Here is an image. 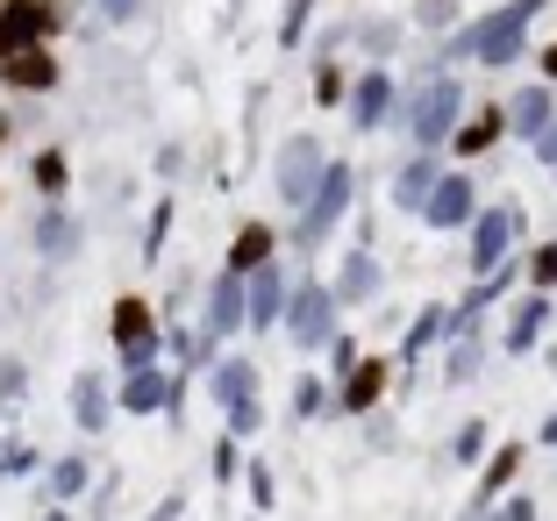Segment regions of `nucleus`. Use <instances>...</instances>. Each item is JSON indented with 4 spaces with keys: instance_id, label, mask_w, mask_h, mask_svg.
Masks as SVG:
<instances>
[{
    "instance_id": "8",
    "label": "nucleus",
    "mask_w": 557,
    "mask_h": 521,
    "mask_svg": "<svg viewBox=\"0 0 557 521\" xmlns=\"http://www.w3.org/2000/svg\"><path fill=\"white\" fill-rule=\"evenodd\" d=\"M479 179H472V164H443V179H436V194H429V208L414 214V222L429 228V236H465V228L479 222Z\"/></svg>"
},
{
    "instance_id": "2",
    "label": "nucleus",
    "mask_w": 557,
    "mask_h": 521,
    "mask_svg": "<svg viewBox=\"0 0 557 521\" xmlns=\"http://www.w3.org/2000/svg\"><path fill=\"white\" fill-rule=\"evenodd\" d=\"M543 15V0H515V8H493V15H479V22H465L450 44H443V65H515L522 58V44H529V22ZM436 65V72H443Z\"/></svg>"
},
{
    "instance_id": "16",
    "label": "nucleus",
    "mask_w": 557,
    "mask_h": 521,
    "mask_svg": "<svg viewBox=\"0 0 557 521\" xmlns=\"http://www.w3.org/2000/svg\"><path fill=\"white\" fill-rule=\"evenodd\" d=\"M329 286H336V308H379L386 300V264H379V250L350 244L336 258V272H329Z\"/></svg>"
},
{
    "instance_id": "44",
    "label": "nucleus",
    "mask_w": 557,
    "mask_h": 521,
    "mask_svg": "<svg viewBox=\"0 0 557 521\" xmlns=\"http://www.w3.org/2000/svg\"><path fill=\"white\" fill-rule=\"evenodd\" d=\"M144 521H186V493H180V486H172V493H164V500H158V507H150V514H144Z\"/></svg>"
},
{
    "instance_id": "17",
    "label": "nucleus",
    "mask_w": 557,
    "mask_h": 521,
    "mask_svg": "<svg viewBox=\"0 0 557 521\" xmlns=\"http://www.w3.org/2000/svg\"><path fill=\"white\" fill-rule=\"evenodd\" d=\"M50 29H58V8H50V0H0V58L44 50Z\"/></svg>"
},
{
    "instance_id": "14",
    "label": "nucleus",
    "mask_w": 557,
    "mask_h": 521,
    "mask_svg": "<svg viewBox=\"0 0 557 521\" xmlns=\"http://www.w3.org/2000/svg\"><path fill=\"white\" fill-rule=\"evenodd\" d=\"M344 114H350V129H358V136L394 129V114H400V86H394V72H386V65H372L364 79H350Z\"/></svg>"
},
{
    "instance_id": "3",
    "label": "nucleus",
    "mask_w": 557,
    "mask_h": 521,
    "mask_svg": "<svg viewBox=\"0 0 557 521\" xmlns=\"http://www.w3.org/2000/svg\"><path fill=\"white\" fill-rule=\"evenodd\" d=\"M465 122V86L450 72H429L422 94H400V114H394V136H408L414 150H450V129Z\"/></svg>"
},
{
    "instance_id": "49",
    "label": "nucleus",
    "mask_w": 557,
    "mask_h": 521,
    "mask_svg": "<svg viewBox=\"0 0 557 521\" xmlns=\"http://www.w3.org/2000/svg\"><path fill=\"white\" fill-rule=\"evenodd\" d=\"M543 86H557V44L543 50Z\"/></svg>"
},
{
    "instance_id": "32",
    "label": "nucleus",
    "mask_w": 557,
    "mask_h": 521,
    "mask_svg": "<svg viewBox=\"0 0 557 521\" xmlns=\"http://www.w3.org/2000/svg\"><path fill=\"white\" fill-rule=\"evenodd\" d=\"M322 358H329V386H344V379L364 364V336H358V328H336V343H329Z\"/></svg>"
},
{
    "instance_id": "37",
    "label": "nucleus",
    "mask_w": 557,
    "mask_h": 521,
    "mask_svg": "<svg viewBox=\"0 0 557 521\" xmlns=\"http://www.w3.org/2000/svg\"><path fill=\"white\" fill-rule=\"evenodd\" d=\"M208 479H214V486H236V479H244V443H236V436H214Z\"/></svg>"
},
{
    "instance_id": "50",
    "label": "nucleus",
    "mask_w": 557,
    "mask_h": 521,
    "mask_svg": "<svg viewBox=\"0 0 557 521\" xmlns=\"http://www.w3.org/2000/svg\"><path fill=\"white\" fill-rule=\"evenodd\" d=\"M550 179H557V164H550Z\"/></svg>"
},
{
    "instance_id": "45",
    "label": "nucleus",
    "mask_w": 557,
    "mask_h": 521,
    "mask_svg": "<svg viewBox=\"0 0 557 521\" xmlns=\"http://www.w3.org/2000/svg\"><path fill=\"white\" fill-rule=\"evenodd\" d=\"M180 172H186V144H164L158 150V179H180Z\"/></svg>"
},
{
    "instance_id": "40",
    "label": "nucleus",
    "mask_w": 557,
    "mask_h": 521,
    "mask_svg": "<svg viewBox=\"0 0 557 521\" xmlns=\"http://www.w3.org/2000/svg\"><path fill=\"white\" fill-rule=\"evenodd\" d=\"M22 393H29V364L15 350H0V400H22Z\"/></svg>"
},
{
    "instance_id": "22",
    "label": "nucleus",
    "mask_w": 557,
    "mask_h": 521,
    "mask_svg": "<svg viewBox=\"0 0 557 521\" xmlns=\"http://www.w3.org/2000/svg\"><path fill=\"white\" fill-rule=\"evenodd\" d=\"M443 336H450V300H422V308L408 314V328H400V343H394V364L400 372L422 364L429 350H443Z\"/></svg>"
},
{
    "instance_id": "42",
    "label": "nucleus",
    "mask_w": 557,
    "mask_h": 521,
    "mask_svg": "<svg viewBox=\"0 0 557 521\" xmlns=\"http://www.w3.org/2000/svg\"><path fill=\"white\" fill-rule=\"evenodd\" d=\"M486 521H536V493H508V500H493Z\"/></svg>"
},
{
    "instance_id": "11",
    "label": "nucleus",
    "mask_w": 557,
    "mask_h": 521,
    "mask_svg": "<svg viewBox=\"0 0 557 521\" xmlns=\"http://www.w3.org/2000/svg\"><path fill=\"white\" fill-rule=\"evenodd\" d=\"M244 328H250V286L236 272H214L208 294H200V336H208L214 350H230Z\"/></svg>"
},
{
    "instance_id": "43",
    "label": "nucleus",
    "mask_w": 557,
    "mask_h": 521,
    "mask_svg": "<svg viewBox=\"0 0 557 521\" xmlns=\"http://www.w3.org/2000/svg\"><path fill=\"white\" fill-rule=\"evenodd\" d=\"M308 8H314V0H294V8H286V22H278V44H300V29H308Z\"/></svg>"
},
{
    "instance_id": "51",
    "label": "nucleus",
    "mask_w": 557,
    "mask_h": 521,
    "mask_svg": "<svg viewBox=\"0 0 557 521\" xmlns=\"http://www.w3.org/2000/svg\"><path fill=\"white\" fill-rule=\"evenodd\" d=\"M250 521H264V514H250Z\"/></svg>"
},
{
    "instance_id": "12",
    "label": "nucleus",
    "mask_w": 557,
    "mask_h": 521,
    "mask_svg": "<svg viewBox=\"0 0 557 521\" xmlns=\"http://www.w3.org/2000/svg\"><path fill=\"white\" fill-rule=\"evenodd\" d=\"M29 250L44 258V272H65V264L86 250V222L65 208V200H44L36 222H29Z\"/></svg>"
},
{
    "instance_id": "6",
    "label": "nucleus",
    "mask_w": 557,
    "mask_h": 521,
    "mask_svg": "<svg viewBox=\"0 0 557 521\" xmlns=\"http://www.w3.org/2000/svg\"><path fill=\"white\" fill-rule=\"evenodd\" d=\"M336 286H329L322 272H314V264H300V286H294V300H286V343H294L300 358H322L329 343H336Z\"/></svg>"
},
{
    "instance_id": "24",
    "label": "nucleus",
    "mask_w": 557,
    "mask_h": 521,
    "mask_svg": "<svg viewBox=\"0 0 557 521\" xmlns=\"http://www.w3.org/2000/svg\"><path fill=\"white\" fill-rule=\"evenodd\" d=\"M500 108H508V136H515V144H536V136L557 122V86H543V79L536 86H515Z\"/></svg>"
},
{
    "instance_id": "28",
    "label": "nucleus",
    "mask_w": 557,
    "mask_h": 521,
    "mask_svg": "<svg viewBox=\"0 0 557 521\" xmlns=\"http://www.w3.org/2000/svg\"><path fill=\"white\" fill-rule=\"evenodd\" d=\"M214 358H222V350L200 336V322H164V364H172V372H194L200 379Z\"/></svg>"
},
{
    "instance_id": "31",
    "label": "nucleus",
    "mask_w": 557,
    "mask_h": 521,
    "mask_svg": "<svg viewBox=\"0 0 557 521\" xmlns=\"http://www.w3.org/2000/svg\"><path fill=\"white\" fill-rule=\"evenodd\" d=\"M486 450H493V422L465 414V422L450 429V464H458V472H479V464H486Z\"/></svg>"
},
{
    "instance_id": "25",
    "label": "nucleus",
    "mask_w": 557,
    "mask_h": 521,
    "mask_svg": "<svg viewBox=\"0 0 557 521\" xmlns=\"http://www.w3.org/2000/svg\"><path fill=\"white\" fill-rule=\"evenodd\" d=\"M522 464H529V443H493L486 450V464H479V486H472V507H493L500 493H515V479H522Z\"/></svg>"
},
{
    "instance_id": "38",
    "label": "nucleus",
    "mask_w": 557,
    "mask_h": 521,
    "mask_svg": "<svg viewBox=\"0 0 557 521\" xmlns=\"http://www.w3.org/2000/svg\"><path fill=\"white\" fill-rule=\"evenodd\" d=\"M258 429H264V393H258V400H236V408H222V436L250 443Z\"/></svg>"
},
{
    "instance_id": "47",
    "label": "nucleus",
    "mask_w": 557,
    "mask_h": 521,
    "mask_svg": "<svg viewBox=\"0 0 557 521\" xmlns=\"http://www.w3.org/2000/svg\"><path fill=\"white\" fill-rule=\"evenodd\" d=\"M136 8H144V0H100V15H108V22H129Z\"/></svg>"
},
{
    "instance_id": "5",
    "label": "nucleus",
    "mask_w": 557,
    "mask_h": 521,
    "mask_svg": "<svg viewBox=\"0 0 557 521\" xmlns=\"http://www.w3.org/2000/svg\"><path fill=\"white\" fill-rule=\"evenodd\" d=\"M522 236H529V208L522 200H486L479 208V222L465 228V278H479V272H493V264H508V258H522Z\"/></svg>"
},
{
    "instance_id": "20",
    "label": "nucleus",
    "mask_w": 557,
    "mask_h": 521,
    "mask_svg": "<svg viewBox=\"0 0 557 521\" xmlns=\"http://www.w3.org/2000/svg\"><path fill=\"white\" fill-rule=\"evenodd\" d=\"M258 386H264V372H258V358H244V350H222V358L200 372V393H208L214 408H236V400H258Z\"/></svg>"
},
{
    "instance_id": "7",
    "label": "nucleus",
    "mask_w": 557,
    "mask_h": 521,
    "mask_svg": "<svg viewBox=\"0 0 557 521\" xmlns=\"http://www.w3.org/2000/svg\"><path fill=\"white\" fill-rule=\"evenodd\" d=\"M322 172H329V144L322 136H308V129H294V136H278V158H272V200L286 214H300L314 200V186H322Z\"/></svg>"
},
{
    "instance_id": "30",
    "label": "nucleus",
    "mask_w": 557,
    "mask_h": 521,
    "mask_svg": "<svg viewBox=\"0 0 557 521\" xmlns=\"http://www.w3.org/2000/svg\"><path fill=\"white\" fill-rule=\"evenodd\" d=\"M29 186L44 200H65L72 194V158L58 144H44V150H29Z\"/></svg>"
},
{
    "instance_id": "52",
    "label": "nucleus",
    "mask_w": 557,
    "mask_h": 521,
    "mask_svg": "<svg viewBox=\"0 0 557 521\" xmlns=\"http://www.w3.org/2000/svg\"><path fill=\"white\" fill-rule=\"evenodd\" d=\"M0 208H8V200H0Z\"/></svg>"
},
{
    "instance_id": "21",
    "label": "nucleus",
    "mask_w": 557,
    "mask_h": 521,
    "mask_svg": "<svg viewBox=\"0 0 557 521\" xmlns=\"http://www.w3.org/2000/svg\"><path fill=\"white\" fill-rule=\"evenodd\" d=\"M65 408H72V429H79L86 443L108 436V422H115V386H108V372H79L65 393Z\"/></svg>"
},
{
    "instance_id": "39",
    "label": "nucleus",
    "mask_w": 557,
    "mask_h": 521,
    "mask_svg": "<svg viewBox=\"0 0 557 521\" xmlns=\"http://www.w3.org/2000/svg\"><path fill=\"white\" fill-rule=\"evenodd\" d=\"M36 464H44V450H36V443L0 436V479H22V472H36Z\"/></svg>"
},
{
    "instance_id": "41",
    "label": "nucleus",
    "mask_w": 557,
    "mask_h": 521,
    "mask_svg": "<svg viewBox=\"0 0 557 521\" xmlns=\"http://www.w3.org/2000/svg\"><path fill=\"white\" fill-rule=\"evenodd\" d=\"M115 493H122V479H115V472L94 479V493H86V500H94V507H86V521H115Z\"/></svg>"
},
{
    "instance_id": "10",
    "label": "nucleus",
    "mask_w": 557,
    "mask_h": 521,
    "mask_svg": "<svg viewBox=\"0 0 557 521\" xmlns=\"http://www.w3.org/2000/svg\"><path fill=\"white\" fill-rule=\"evenodd\" d=\"M550 322H557V294H529L522 286V294L508 300V314H500V328H493V350H500V358H536Z\"/></svg>"
},
{
    "instance_id": "34",
    "label": "nucleus",
    "mask_w": 557,
    "mask_h": 521,
    "mask_svg": "<svg viewBox=\"0 0 557 521\" xmlns=\"http://www.w3.org/2000/svg\"><path fill=\"white\" fill-rule=\"evenodd\" d=\"M344 100H350V79H344V65H336V58L322 50V65H314V108H322V114H336Z\"/></svg>"
},
{
    "instance_id": "18",
    "label": "nucleus",
    "mask_w": 557,
    "mask_h": 521,
    "mask_svg": "<svg viewBox=\"0 0 557 521\" xmlns=\"http://www.w3.org/2000/svg\"><path fill=\"white\" fill-rule=\"evenodd\" d=\"M278 250H286L278 222H272V214H250V222L230 236V250H222V272L250 278V272H264V264H278Z\"/></svg>"
},
{
    "instance_id": "48",
    "label": "nucleus",
    "mask_w": 557,
    "mask_h": 521,
    "mask_svg": "<svg viewBox=\"0 0 557 521\" xmlns=\"http://www.w3.org/2000/svg\"><path fill=\"white\" fill-rule=\"evenodd\" d=\"M536 443H543V450H557V408H550V414H543V429H536Z\"/></svg>"
},
{
    "instance_id": "9",
    "label": "nucleus",
    "mask_w": 557,
    "mask_h": 521,
    "mask_svg": "<svg viewBox=\"0 0 557 521\" xmlns=\"http://www.w3.org/2000/svg\"><path fill=\"white\" fill-rule=\"evenodd\" d=\"M394 379H400L394 350H364V364L336 386V400H329V422H364V414H379L386 393H394Z\"/></svg>"
},
{
    "instance_id": "23",
    "label": "nucleus",
    "mask_w": 557,
    "mask_h": 521,
    "mask_svg": "<svg viewBox=\"0 0 557 521\" xmlns=\"http://www.w3.org/2000/svg\"><path fill=\"white\" fill-rule=\"evenodd\" d=\"M493 144H508V108L500 100H479V108H465L458 129H450V158H493Z\"/></svg>"
},
{
    "instance_id": "46",
    "label": "nucleus",
    "mask_w": 557,
    "mask_h": 521,
    "mask_svg": "<svg viewBox=\"0 0 557 521\" xmlns=\"http://www.w3.org/2000/svg\"><path fill=\"white\" fill-rule=\"evenodd\" d=\"M529 150H536V164H543V172H550V164H557V122H550V129H543V136H536V144H529Z\"/></svg>"
},
{
    "instance_id": "36",
    "label": "nucleus",
    "mask_w": 557,
    "mask_h": 521,
    "mask_svg": "<svg viewBox=\"0 0 557 521\" xmlns=\"http://www.w3.org/2000/svg\"><path fill=\"white\" fill-rule=\"evenodd\" d=\"M244 493H250V514H272V507H278V472L264 464V457L244 464Z\"/></svg>"
},
{
    "instance_id": "1",
    "label": "nucleus",
    "mask_w": 557,
    "mask_h": 521,
    "mask_svg": "<svg viewBox=\"0 0 557 521\" xmlns=\"http://www.w3.org/2000/svg\"><path fill=\"white\" fill-rule=\"evenodd\" d=\"M350 208H358V158H329L314 200L300 214H286V222H278V236H286V250H294L300 264H314L329 244H336V228L350 222Z\"/></svg>"
},
{
    "instance_id": "13",
    "label": "nucleus",
    "mask_w": 557,
    "mask_h": 521,
    "mask_svg": "<svg viewBox=\"0 0 557 521\" xmlns=\"http://www.w3.org/2000/svg\"><path fill=\"white\" fill-rule=\"evenodd\" d=\"M250 286V328L244 336H278V322H286V300H294V286H300V264H264V272H250L244 278Z\"/></svg>"
},
{
    "instance_id": "15",
    "label": "nucleus",
    "mask_w": 557,
    "mask_h": 521,
    "mask_svg": "<svg viewBox=\"0 0 557 521\" xmlns=\"http://www.w3.org/2000/svg\"><path fill=\"white\" fill-rule=\"evenodd\" d=\"M436 179H443L436 150H408V158H394V172H386V208H394V214H422L429 194H436Z\"/></svg>"
},
{
    "instance_id": "26",
    "label": "nucleus",
    "mask_w": 557,
    "mask_h": 521,
    "mask_svg": "<svg viewBox=\"0 0 557 521\" xmlns=\"http://www.w3.org/2000/svg\"><path fill=\"white\" fill-rule=\"evenodd\" d=\"M493 358H500V350H493V336H443V386H450V393L472 386Z\"/></svg>"
},
{
    "instance_id": "27",
    "label": "nucleus",
    "mask_w": 557,
    "mask_h": 521,
    "mask_svg": "<svg viewBox=\"0 0 557 521\" xmlns=\"http://www.w3.org/2000/svg\"><path fill=\"white\" fill-rule=\"evenodd\" d=\"M0 86H8V94H50V86H58V58H50V44L0 58Z\"/></svg>"
},
{
    "instance_id": "35",
    "label": "nucleus",
    "mask_w": 557,
    "mask_h": 521,
    "mask_svg": "<svg viewBox=\"0 0 557 521\" xmlns=\"http://www.w3.org/2000/svg\"><path fill=\"white\" fill-rule=\"evenodd\" d=\"M172 222H180V200H172V194L150 200V214H144V264H158V250H164V236H172Z\"/></svg>"
},
{
    "instance_id": "33",
    "label": "nucleus",
    "mask_w": 557,
    "mask_h": 521,
    "mask_svg": "<svg viewBox=\"0 0 557 521\" xmlns=\"http://www.w3.org/2000/svg\"><path fill=\"white\" fill-rule=\"evenodd\" d=\"M522 286L529 294H557V236H543V244L522 258Z\"/></svg>"
},
{
    "instance_id": "19",
    "label": "nucleus",
    "mask_w": 557,
    "mask_h": 521,
    "mask_svg": "<svg viewBox=\"0 0 557 521\" xmlns=\"http://www.w3.org/2000/svg\"><path fill=\"white\" fill-rule=\"evenodd\" d=\"M94 450H58L44 464V479H36V500L44 507H72V500H86V493H94Z\"/></svg>"
},
{
    "instance_id": "4",
    "label": "nucleus",
    "mask_w": 557,
    "mask_h": 521,
    "mask_svg": "<svg viewBox=\"0 0 557 521\" xmlns=\"http://www.w3.org/2000/svg\"><path fill=\"white\" fill-rule=\"evenodd\" d=\"M108 350H115V372H144L164 364V314L150 294H115L108 308Z\"/></svg>"
},
{
    "instance_id": "29",
    "label": "nucleus",
    "mask_w": 557,
    "mask_h": 521,
    "mask_svg": "<svg viewBox=\"0 0 557 521\" xmlns=\"http://www.w3.org/2000/svg\"><path fill=\"white\" fill-rule=\"evenodd\" d=\"M286 414L294 422H329V400H336V386H329V372H300V379H286Z\"/></svg>"
}]
</instances>
